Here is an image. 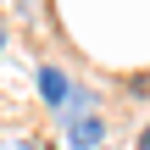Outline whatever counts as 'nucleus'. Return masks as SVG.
I'll return each mask as SVG.
<instances>
[{
  "label": "nucleus",
  "mask_w": 150,
  "mask_h": 150,
  "mask_svg": "<svg viewBox=\"0 0 150 150\" xmlns=\"http://www.w3.org/2000/svg\"><path fill=\"white\" fill-rule=\"evenodd\" d=\"M100 139H106V122H100L95 111H83V117L67 128V145H72V150H106Z\"/></svg>",
  "instance_id": "1"
},
{
  "label": "nucleus",
  "mask_w": 150,
  "mask_h": 150,
  "mask_svg": "<svg viewBox=\"0 0 150 150\" xmlns=\"http://www.w3.org/2000/svg\"><path fill=\"white\" fill-rule=\"evenodd\" d=\"M39 95H45V106H67V100H72L67 72H61V67H39Z\"/></svg>",
  "instance_id": "2"
},
{
  "label": "nucleus",
  "mask_w": 150,
  "mask_h": 150,
  "mask_svg": "<svg viewBox=\"0 0 150 150\" xmlns=\"http://www.w3.org/2000/svg\"><path fill=\"white\" fill-rule=\"evenodd\" d=\"M128 89H134V95H150V72H134V78H128Z\"/></svg>",
  "instance_id": "3"
},
{
  "label": "nucleus",
  "mask_w": 150,
  "mask_h": 150,
  "mask_svg": "<svg viewBox=\"0 0 150 150\" xmlns=\"http://www.w3.org/2000/svg\"><path fill=\"white\" fill-rule=\"evenodd\" d=\"M0 150H39L33 139H0Z\"/></svg>",
  "instance_id": "4"
},
{
  "label": "nucleus",
  "mask_w": 150,
  "mask_h": 150,
  "mask_svg": "<svg viewBox=\"0 0 150 150\" xmlns=\"http://www.w3.org/2000/svg\"><path fill=\"white\" fill-rule=\"evenodd\" d=\"M139 150H150V128H145V134H139Z\"/></svg>",
  "instance_id": "5"
},
{
  "label": "nucleus",
  "mask_w": 150,
  "mask_h": 150,
  "mask_svg": "<svg viewBox=\"0 0 150 150\" xmlns=\"http://www.w3.org/2000/svg\"><path fill=\"white\" fill-rule=\"evenodd\" d=\"M0 45H6V33H0Z\"/></svg>",
  "instance_id": "6"
},
{
  "label": "nucleus",
  "mask_w": 150,
  "mask_h": 150,
  "mask_svg": "<svg viewBox=\"0 0 150 150\" xmlns=\"http://www.w3.org/2000/svg\"><path fill=\"white\" fill-rule=\"evenodd\" d=\"M106 150H111V145H106Z\"/></svg>",
  "instance_id": "7"
}]
</instances>
